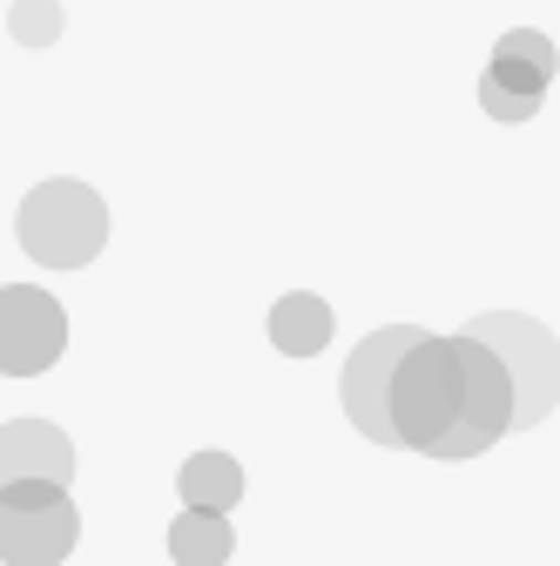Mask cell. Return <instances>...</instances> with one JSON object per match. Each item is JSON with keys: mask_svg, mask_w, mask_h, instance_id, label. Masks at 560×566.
Listing matches in <instances>:
<instances>
[{"mask_svg": "<svg viewBox=\"0 0 560 566\" xmlns=\"http://www.w3.org/2000/svg\"><path fill=\"white\" fill-rule=\"evenodd\" d=\"M392 424H398L405 452L479 459L486 446H500L520 424V391H514L494 344H479L473 331H453V337L426 331L418 350L398 365Z\"/></svg>", "mask_w": 560, "mask_h": 566, "instance_id": "1", "label": "cell"}, {"mask_svg": "<svg viewBox=\"0 0 560 566\" xmlns=\"http://www.w3.org/2000/svg\"><path fill=\"white\" fill-rule=\"evenodd\" d=\"M14 237H21V250H28L34 263H48V270H82V263H95L102 243H108V209H102V196H95L89 182L54 176V182H41V189L21 196Z\"/></svg>", "mask_w": 560, "mask_h": 566, "instance_id": "2", "label": "cell"}, {"mask_svg": "<svg viewBox=\"0 0 560 566\" xmlns=\"http://www.w3.org/2000/svg\"><path fill=\"white\" fill-rule=\"evenodd\" d=\"M466 331H473L479 344L500 350V365H507V378H514V391H520V424H514V432L540 424V418L560 405V344H553V331L533 324V317H520V311H486V317H473Z\"/></svg>", "mask_w": 560, "mask_h": 566, "instance_id": "3", "label": "cell"}, {"mask_svg": "<svg viewBox=\"0 0 560 566\" xmlns=\"http://www.w3.org/2000/svg\"><path fill=\"white\" fill-rule=\"evenodd\" d=\"M418 324H392V331H372L352 358H344V378H338V398H344V418L359 424L372 446H398V424H392V385H398V365L418 350Z\"/></svg>", "mask_w": 560, "mask_h": 566, "instance_id": "4", "label": "cell"}, {"mask_svg": "<svg viewBox=\"0 0 560 566\" xmlns=\"http://www.w3.org/2000/svg\"><path fill=\"white\" fill-rule=\"evenodd\" d=\"M82 546V513L68 485H8L0 492V553L8 566H61Z\"/></svg>", "mask_w": 560, "mask_h": 566, "instance_id": "5", "label": "cell"}, {"mask_svg": "<svg viewBox=\"0 0 560 566\" xmlns=\"http://www.w3.org/2000/svg\"><path fill=\"white\" fill-rule=\"evenodd\" d=\"M553 41L540 28H514L494 41V61H486V75H479V108L494 115V122H533L547 88H553Z\"/></svg>", "mask_w": 560, "mask_h": 566, "instance_id": "6", "label": "cell"}, {"mask_svg": "<svg viewBox=\"0 0 560 566\" xmlns=\"http://www.w3.org/2000/svg\"><path fill=\"white\" fill-rule=\"evenodd\" d=\"M61 350H68L61 304L34 283H8V297H0V365H8V378H41Z\"/></svg>", "mask_w": 560, "mask_h": 566, "instance_id": "7", "label": "cell"}, {"mask_svg": "<svg viewBox=\"0 0 560 566\" xmlns=\"http://www.w3.org/2000/svg\"><path fill=\"white\" fill-rule=\"evenodd\" d=\"M8 485H75V446L48 418H8Z\"/></svg>", "mask_w": 560, "mask_h": 566, "instance_id": "8", "label": "cell"}, {"mask_svg": "<svg viewBox=\"0 0 560 566\" xmlns=\"http://www.w3.org/2000/svg\"><path fill=\"white\" fill-rule=\"evenodd\" d=\"M176 492L189 513H237L243 500V465L230 452H189L183 472H176Z\"/></svg>", "mask_w": 560, "mask_h": 566, "instance_id": "9", "label": "cell"}, {"mask_svg": "<svg viewBox=\"0 0 560 566\" xmlns=\"http://www.w3.org/2000/svg\"><path fill=\"white\" fill-rule=\"evenodd\" d=\"M331 304L311 297V291H291V297H277L270 304V344L284 350V358H318V350L331 344Z\"/></svg>", "mask_w": 560, "mask_h": 566, "instance_id": "10", "label": "cell"}, {"mask_svg": "<svg viewBox=\"0 0 560 566\" xmlns=\"http://www.w3.org/2000/svg\"><path fill=\"white\" fill-rule=\"evenodd\" d=\"M169 553H176V566H230L237 559V526H230V513H176L169 520Z\"/></svg>", "mask_w": 560, "mask_h": 566, "instance_id": "11", "label": "cell"}, {"mask_svg": "<svg viewBox=\"0 0 560 566\" xmlns=\"http://www.w3.org/2000/svg\"><path fill=\"white\" fill-rule=\"evenodd\" d=\"M8 34H14L21 48H48V41L61 34L54 0H14V8H8Z\"/></svg>", "mask_w": 560, "mask_h": 566, "instance_id": "12", "label": "cell"}]
</instances>
